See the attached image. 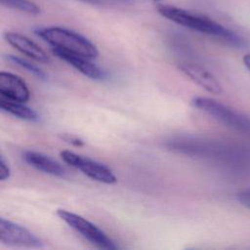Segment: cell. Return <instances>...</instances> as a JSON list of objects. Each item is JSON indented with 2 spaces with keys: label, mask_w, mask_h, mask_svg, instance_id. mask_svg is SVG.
Listing matches in <instances>:
<instances>
[{
  "label": "cell",
  "mask_w": 250,
  "mask_h": 250,
  "mask_svg": "<svg viewBox=\"0 0 250 250\" xmlns=\"http://www.w3.org/2000/svg\"><path fill=\"white\" fill-rule=\"evenodd\" d=\"M157 11L162 17L179 25L216 37L235 47L245 45V41L241 36L208 17L193 14L170 5H160L157 7Z\"/></svg>",
  "instance_id": "6da1fadb"
},
{
  "label": "cell",
  "mask_w": 250,
  "mask_h": 250,
  "mask_svg": "<svg viewBox=\"0 0 250 250\" xmlns=\"http://www.w3.org/2000/svg\"><path fill=\"white\" fill-rule=\"evenodd\" d=\"M35 32L41 39L49 43L52 48L81 55L91 60L99 56L97 47L90 40L67 28L50 26L39 28Z\"/></svg>",
  "instance_id": "7a4b0ae2"
},
{
  "label": "cell",
  "mask_w": 250,
  "mask_h": 250,
  "mask_svg": "<svg viewBox=\"0 0 250 250\" xmlns=\"http://www.w3.org/2000/svg\"><path fill=\"white\" fill-rule=\"evenodd\" d=\"M192 104L225 126L250 137V117L210 98L195 97Z\"/></svg>",
  "instance_id": "3957f363"
},
{
  "label": "cell",
  "mask_w": 250,
  "mask_h": 250,
  "mask_svg": "<svg viewBox=\"0 0 250 250\" xmlns=\"http://www.w3.org/2000/svg\"><path fill=\"white\" fill-rule=\"evenodd\" d=\"M57 215L98 248L105 250L118 249L115 242L104 230L82 216L64 209H58Z\"/></svg>",
  "instance_id": "277c9868"
},
{
  "label": "cell",
  "mask_w": 250,
  "mask_h": 250,
  "mask_svg": "<svg viewBox=\"0 0 250 250\" xmlns=\"http://www.w3.org/2000/svg\"><path fill=\"white\" fill-rule=\"evenodd\" d=\"M60 155L65 163L77 168L92 180L108 185L117 182V178L111 169L103 163L81 156L70 150H62Z\"/></svg>",
  "instance_id": "5b68a950"
},
{
  "label": "cell",
  "mask_w": 250,
  "mask_h": 250,
  "mask_svg": "<svg viewBox=\"0 0 250 250\" xmlns=\"http://www.w3.org/2000/svg\"><path fill=\"white\" fill-rule=\"evenodd\" d=\"M0 242L6 246L25 248H43V241L24 227L1 218Z\"/></svg>",
  "instance_id": "8992f818"
},
{
  "label": "cell",
  "mask_w": 250,
  "mask_h": 250,
  "mask_svg": "<svg viewBox=\"0 0 250 250\" xmlns=\"http://www.w3.org/2000/svg\"><path fill=\"white\" fill-rule=\"evenodd\" d=\"M0 94L6 99L21 103L27 102L30 97L25 82L20 76L5 71L0 72Z\"/></svg>",
  "instance_id": "52a82bcc"
},
{
  "label": "cell",
  "mask_w": 250,
  "mask_h": 250,
  "mask_svg": "<svg viewBox=\"0 0 250 250\" xmlns=\"http://www.w3.org/2000/svg\"><path fill=\"white\" fill-rule=\"evenodd\" d=\"M179 68L204 90L217 95L223 92L222 85L217 78L203 66L191 62H183L179 65Z\"/></svg>",
  "instance_id": "ba28073f"
},
{
  "label": "cell",
  "mask_w": 250,
  "mask_h": 250,
  "mask_svg": "<svg viewBox=\"0 0 250 250\" xmlns=\"http://www.w3.org/2000/svg\"><path fill=\"white\" fill-rule=\"evenodd\" d=\"M52 52L54 55H56L58 58L65 61L67 63L72 65L74 68H76L78 71H80L85 76L95 79V80H101L105 77V73L103 69H101L97 64L90 62L91 59L83 57L81 55L73 54L70 52H66L61 49L52 48Z\"/></svg>",
  "instance_id": "9c48e42d"
},
{
  "label": "cell",
  "mask_w": 250,
  "mask_h": 250,
  "mask_svg": "<svg viewBox=\"0 0 250 250\" xmlns=\"http://www.w3.org/2000/svg\"><path fill=\"white\" fill-rule=\"evenodd\" d=\"M4 38L12 47L39 62H47L50 60L46 52L25 35L8 31L4 34Z\"/></svg>",
  "instance_id": "30bf717a"
},
{
  "label": "cell",
  "mask_w": 250,
  "mask_h": 250,
  "mask_svg": "<svg viewBox=\"0 0 250 250\" xmlns=\"http://www.w3.org/2000/svg\"><path fill=\"white\" fill-rule=\"evenodd\" d=\"M22 157L26 163L43 173L56 177H64L66 175V170L61 163L41 152L26 150L23 152Z\"/></svg>",
  "instance_id": "8fae6325"
},
{
  "label": "cell",
  "mask_w": 250,
  "mask_h": 250,
  "mask_svg": "<svg viewBox=\"0 0 250 250\" xmlns=\"http://www.w3.org/2000/svg\"><path fill=\"white\" fill-rule=\"evenodd\" d=\"M24 103L21 102H16L9 99H6L4 97H1L0 99V107L4 111L18 117L23 120L27 121H37L38 120V114L30 107L23 104Z\"/></svg>",
  "instance_id": "7c38bea8"
},
{
  "label": "cell",
  "mask_w": 250,
  "mask_h": 250,
  "mask_svg": "<svg viewBox=\"0 0 250 250\" xmlns=\"http://www.w3.org/2000/svg\"><path fill=\"white\" fill-rule=\"evenodd\" d=\"M1 3L6 7L29 15H38L40 13V8L34 2L29 0H1Z\"/></svg>",
  "instance_id": "4fadbf2b"
},
{
  "label": "cell",
  "mask_w": 250,
  "mask_h": 250,
  "mask_svg": "<svg viewBox=\"0 0 250 250\" xmlns=\"http://www.w3.org/2000/svg\"><path fill=\"white\" fill-rule=\"evenodd\" d=\"M7 59H8L9 61H11L13 63H15V64H17V65H19V66L24 68L25 70H27L29 73L33 74V75H34L35 77H37L38 79H40V80H46V79H47L46 73H45L42 69H40L37 65L33 64L32 62H27V61H25V60H22V59H21V58H19V57L14 56V55H9V56H7Z\"/></svg>",
  "instance_id": "5bb4252c"
},
{
  "label": "cell",
  "mask_w": 250,
  "mask_h": 250,
  "mask_svg": "<svg viewBox=\"0 0 250 250\" xmlns=\"http://www.w3.org/2000/svg\"><path fill=\"white\" fill-rule=\"evenodd\" d=\"M10 176H11V168H10L8 162L6 161L5 157L3 155H1V157H0V180L5 181V180L9 179Z\"/></svg>",
  "instance_id": "9a60e30c"
},
{
  "label": "cell",
  "mask_w": 250,
  "mask_h": 250,
  "mask_svg": "<svg viewBox=\"0 0 250 250\" xmlns=\"http://www.w3.org/2000/svg\"><path fill=\"white\" fill-rule=\"evenodd\" d=\"M236 197L241 205L250 210V188H245L239 191Z\"/></svg>",
  "instance_id": "2e32d148"
},
{
  "label": "cell",
  "mask_w": 250,
  "mask_h": 250,
  "mask_svg": "<svg viewBox=\"0 0 250 250\" xmlns=\"http://www.w3.org/2000/svg\"><path fill=\"white\" fill-rule=\"evenodd\" d=\"M61 138L63 141H65V142H67V143H69V144H71L73 146H82L84 145V142L81 139H79V138H77L75 136H72V135L63 134V135H61Z\"/></svg>",
  "instance_id": "e0dca14e"
},
{
  "label": "cell",
  "mask_w": 250,
  "mask_h": 250,
  "mask_svg": "<svg viewBox=\"0 0 250 250\" xmlns=\"http://www.w3.org/2000/svg\"><path fill=\"white\" fill-rule=\"evenodd\" d=\"M243 63L250 70V54H247L243 57Z\"/></svg>",
  "instance_id": "ac0fdd59"
},
{
  "label": "cell",
  "mask_w": 250,
  "mask_h": 250,
  "mask_svg": "<svg viewBox=\"0 0 250 250\" xmlns=\"http://www.w3.org/2000/svg\"><path fill=\"white\" fill-rule=\"evenodd\" d=\"M117 1H122V2H129L131 0H117Z\"/></svg>",
  "instance_id": "d6986e66"
}]
</instances>
